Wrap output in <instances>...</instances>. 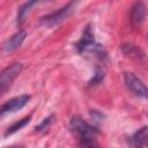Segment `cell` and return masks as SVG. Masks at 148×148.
Masks as SVG:
<instances>
[{"label": "cell", "mask_w": 148, "mask_h": 148, "mask_svg": "<svg viewBox=\"0 0 148 148\" xmlns=\"http://www.w3.org/2000/svg\"><path fill=\"white\" fill-rule=\"evenodd\" d=\"M71 132L79 139L80 145L83 147H92L97 146L96 138L98 135V130L92 125L88 124L84 119L79 116L72 117L69 121Z\"/></svg>", "instance_id": "1"}, {"label": "cell", "mask_w": 148, "mask_h": 148, "mask_svg": "<svg viewBox=\"0 0 148 148\" xmlns=\"http://www.w3.org/2000/svg\"><path fill=\"white\" fill-rule=\"evenodd\" d=\"M75 47L76 50L80 52V53H92L95 56H97L98 58H103L105 57V53H104V50L102 47V45L97 44L94 39V36H92V32H91V29L89 25L86 27L81 38L79 39V42H76L75 44Z\"/></svg>", "instance_id": "2"}, {"label": "cell", "mask_w": 148, "mask_h": 148, "mask_svg": "<svg viewBox=\"0 0 148 148\" xmlns=\"http://www.w3.org/2000/svg\"><path fill=\"white\" fill-rule=\"evenodd\" d=\"M77 3H79V0H71V1H68L65 6H62L58 10L42 16L40 17V23L43 25H46V27H50V28L60 24L64 20H66L75 10Z\"/></svg>", "instance_id": "3"}, {"label": "cell", "mask_w": 148, "mask_h": 148, "mask_svg": "<svg viewBox=\"0 0 148 148\" xmlns=\"http://www.w3.org/2000/svg\"><path fill=\"white\" fill-rule=\"evenodd\" d=\"M124 82L126 88L132 91L135 96L148 99V87L133 73L126 72L124 74Z\"/></svg>", "instance_id": "4"}, {"label": "cell", "mask_w": 148, "mask_h": 148, "mask_svg": "<svg viewBox=\"0 0 148 148\" xmlns=\"http://www.w3.org/2000/svg\"><path fill=\"white\" fill-rule=\"evenodd\" d=\"M22 68H23V64L14 62V64L7 66L1 72V74H0V92L1 94H5V91L10 87L12 82L21 73Z\"/></svg>", "instance_id": "5"}, {"label": "cell", "mask_w": 148, "mask_h": 148, "mask_svg": "<svg viewBox=\"0 0 148 148\" xmlns=\"http://www.w3.org/2000/svg\"><path fill=\"white\" fill-rule=\"evenodd\" d=\"M29 101H30L29 95H20V96L10 98L9 101H7L6 103H3L1 105V108H0L1 117H3L5 114L13 113V112H16V111L21 110L23 106H25L28 104Z\"/></svg>", "instance_id": "6"}, {"label": "cell", "mask_w": 148, "mask_h": 148, "mask_svg": "<svg viewBox=\"0 0 148 148\" xmlns=\"http://www.w3.org/2000/svg\"><path fill=\"white\" fill-rule=\"evenodd\" d=\"M146 6L142 1L138 0L131 8V22L134 27H140L146 18Z\"/></svg>", "instance_id": "7"}, {"label": "cell", "mask_w": 148, "mask_h": 148, "mask_svg": "<svg viewBox=\"0 0 148 148\" xmlns=\"http://www.w3.org/2000/svg\"><path fill=\"white\" fill-rule=\"evenodd\" d=\"M27 37V32L24 30H18L17 32H15L12 37H9L2 45V49L5 52H13L15 50H17L22 43L24 42Z\"/></svg>", "instance_id": "8"}, {"label": "cell", "mask_w": 148, "mask_h": 148, "mask_svg": "<svg viewBox=\"0 0 148 148\" xmlns=\"http://www.w3.org/2000/svg\"><path fill=\"white\" fill-rule=\"evenodd\" d=\"M130 145L134 147H148V126L136 131L131 138Z\"/></svg>", "instance_id": "9"}, {"label": "cell", "mask_w": 148, "mask_h": 148, "mask_svg": "<svg viewBox=\"0 0 148 148\" xmlns=\"http://www.w3.org/2000/svg\"><path fill=\"white\" fill-rule=\"evenodd\" d=\"M121 51H123V53L125 56H127V57H130V58H132V59H134L136 61H142L146 58L143 51L140 47H138L136 45H134V44H130V43L128 44H124L121 46Z\"/></svg>", "instance_id": "10"}, {"label": "cell", "mask_w": 148, "mask_h": 148, "mask_svg": "<svg viewBox=\"0 0 148 148\" xmlns=\"http://www.w3.org/2000/svg\"><path fill=\"white\" fill-rule=\"evenodd\" d=\"M45 0H28L27 2H24L20 8H18V12H17V22H22L24 16L29 13V10L35 6V5H38L40 2H43Z\"/></svg>", "instance_id": "11"}, {"label": "cell", "mask_w": 148, "mask_h": 148, "mask_svg": "<svg viewBox=\"0 0 148 148\" xmlns=\"http://www.w3.org/2000/svg\"><path fill=\"white\" fill-rule=\"evenodd\" d=\"M31 120V116H27V117H24V118H22L21 120H18V121H16V123H14L12 126H9L8 128H7V131L5 132V136H8V135H12V134H14L15 132H17V131H20L21 128H23L24 126H27L28 124H29V121Z\"/></svg>", "instance_id": "12"}, {"label": "cell", "mask_w": 148, "mask_h": 148, "mask_svg": "<svg viewBox=\"0 0 148 148\" xmlns=\"http://www.w3.org/2000/svg\"><path fill=\"white\" fill-rule=\"evenodd\" d=\"M53 119H54V116H53V114H51V116H49L47 118L43 119V120H42V123H39V124L35 127V131L40 132V131H43V130H46V128H47V127L53 123Z\"/></svg>", "instance_id": "13"}, {"label": "cell", "mask_w": 148, "mask_h": 148, "mask_svg": "<svg viewBox=\"0 0 148 148\" xmlns=\"http://www.w3.org/2000/svg\"><path fill=\"white\" fill-rule=\"evenodd\" d=\"M103 77H104L103 71L102 69H96V73L94 75V79L90 81V84H97V83H99L103 80Z\"/></svg>", "instance_id": "14"}]
</instances>
